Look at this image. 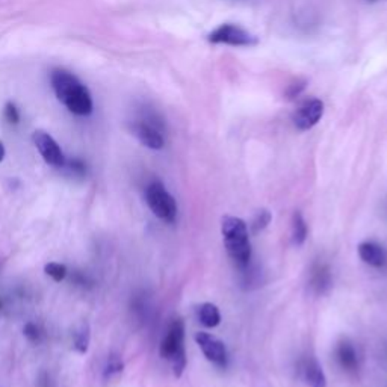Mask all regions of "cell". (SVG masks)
<instances>
[{"mask_svg":"<svg viewBox=\"0 0 387 387\" xmlns=\"http://www.w3.org/2000/svg\"><path fill=\"white\" fill-rule=\"evenodd\" d=\"M50 82L56 97L74 116L86 117L93 112L94 105L89 91L74 74L58 68L52 72Z\"/></svg>","mask_w":387,"mask_h":387,"instance_id":"cell-1","label":"cell"},{"mask_svg":"<svg viewBox=\"0 0 387 387\" xmlns=\"http://www.w3.org/2000/svg\"><path fill=\"white\" fill-rule=\"evenodd\" d=\"M221 233L230 259L237 267L248 265L249 259H252V244H249L245 221L237 216L227 215L221 221Z\"/></svg>","mask_w":387,"mask_h":387,"instance_id":"cell-2","label":"cell"},{"mask_svg":"<svg viewBox=\"0 0 387 387\" xmlns=\"http://www.w3.org/2000/svg\"><path fill=\"white\" fill-rule=\"evenodd\" d=\"M185 340V324L184 321L176 320L168 327V332L161 342V357L172 361L173 372L179 378L181 374H184L186 368V352L184 347Z\"/></svg>","mask_w":387,"mask_h":387,"instance_id":"cell-3","label":"cell"},{"mask_svg":"<svg viewBox=\"0 0 387 387\" xmlns=\"http://www.w3.org/2000/svg\"><path fill=\"white\" fill-rule=\"evenodd\" d=\"M145 201L150 211L167 223H173L177 215V203L161 181H153L145 189Z\"/></svg>","mask_w":387,"mask_h":387,"instance_id":"cell-4","label":"cell"},{"mask_svg":"<svg viewBox=\"0 0 387 387\" xmlns=\"http://www.w3.org/2000/svg\"><path fill=\"white\" fill-rule=\"evenodd\" d=\"M209 43L212 44H227V45H239V47H252L259 43L257 37L247 29L232 25V23H224V25L213 29L208 35Z\"/></svg>","mask_w":387,"mask_h":387,"instance_id":"cell-5","label":"cell"},{"mask_svg":"<svg viewBox=\"0 0 387 387\" xmlns=\"http://www.w3.org/2000/svg\"><path fill=\"white\" fill-rule=\"evenodd\" d=\"M324 116V101L320 99H307L293 112L292 120L298 130H309L321 121Z\"/></svg>","mask_w":387,"mask_h":387,"instance_id":"cell-6","label":"cell"},{"mask_svg":"<svg viewBox=\"0 0 387 387\" xmlns=\"http://www.w3.org/2000/svg\"><path fill=\"white\" fill-rule=\"evenodd\" d=\"M32 141L35 144L45 164H49L52 167H62L65 164V157L60 144L56 142L47 132L35 130L32 135Z\"/></svg>","mask_w":387,"mask_h":387,"instance_id":"cell-7","label":"cell"},{"mask_svg":"<svg viewBox=\"0 0 387 387\" xmlns=\"http://www.w3.org/2000/svg\"><path fill=\"white\" fill-rule=\"evenodd\" d=\"M132 130L142 145L149 147V149H152V150L164 149V145H165L164 135H162L161 129H159L157 124L153 123V120L145 118V120L135 121L133 126H132Z\"/></svg>","mask_w":387,"mask_h":387,"instance_id":"cell-8","label":"cell"},{"mask_svg":"<svg viewBox=\"0 0 387 387\" xmlns=\"http://www.w3.org/2000/svg\"><path fill=\"white\" fill-rule=\"evenodd\" d=\"M196 342L203 351L204 357L212 361L216 366L227 365V349L225 345L218 337H215L206 332L196 333Z\"/></svg>","mask_w":387,"mask_h":387,"instance_id":"cell-9","label":"cell"},{"mask_svg":"<svg viewBox=\"0 0 387 387\" xmlns=\"http://www.w3.org/2000/svg\"><path fill=\"white\" fill-rule=\"evenodd\" d=\"M359 256L365 264L375 268L383 267L387 260L384 248L372 241H365L359 245Z\"/></svg>","mask_w":387,"mask_h":387,"instance_id":"cell-10","label":"cell"},{"mask_svg":"<svg viewBox=\"0 0 387 387\" xmlns=\"http://www.w3.org/2000/svg\"><path fill=\"white\" fill-rule=\"evenodd\" d=\"M303 377L309 387H327L325 374L316 359H309L304 363Z\"/></svg>","mask_w":387,"mask_h":387,"instance_id":"cell-11","label":"cell"},{"mask_svg":"<svg viewBox=\"0 0 387 387\" xmlns=\"http://www.w3.org/2000/svg\"><path fill=\"white\" fill-rule=\"evenodd\" d=\"M337 360L340 363V366L347 371H354L359 366V359H357V352L356 348L352 347L349 342H342L337 347Z\"/></svg>","mask_w":387,"mask_h":387,"instance_id":"cell-12","label":"cell"},{"mask_svg":"<svg viewBox=\"0 0 387 387\" xmlns=\"http://www.w3.org/2000/svg\"><path fill=\"white\" fill-rule=\"evenodd\" d=\"M198 320L204 327L213 328L216 325H220L221 322V313L220 309L212 303H203L197 309Z\"/></svg>","mask_w":387,"mask_h":387,"instance_id":"cell-13","label":"cell"},{"mask_svg":"<svg viewBox=\"0 0 387 387\" xmlns=\"http://www.w3.org/2000/svg\"><path fill=\"white\" fill-rule=\"evenodd\" d=\"M307 237V224L300 212L293 213L292 218V242L295 245H303Z\"/></svg>","mask_w":387,"mask_h":387,"instance_id":"cell-14","label":"cell"},{"mask_svg":"<svg viewBox=\"0 0 387 387\" xmlns=\"http://www.w3.org/2000/svg\"><path fill=\"white\" fill-rule=\"evenodd\" d=\"M88 345H89V327H88V324L84 322L74 333V348L79 352L85 354V352L88 351Z\"/></svg>","mask_w":387,"mask_h":387,"instance_id":"cell-15","label":"cell"},{"mask_svg":"<svg viewBox=\"0 0 387 387\" xmlns=\"http://www.w3.org/2000/svg\"><path fill=\"white\" fill-rule=\"evenodd\" d=\"M271 218H272V216H271V213H269L267 209L259 211V212L256 213V216H254L253 223L249 224V227H252V232H253V233H259V232L264 230L265 227L269 224Z\"/></svg>","mask_w":387,"mask_h":387,"instance_id":"cell-16","label":"cell"},{"mask_svg":"<svg viewBox=\"0 0 387 387\" xmlns=\"http://www.w3.org/2000/svg\"><path fill=\"white\" fill-rule=\"evenodd\" d=\"M45 274L52 277L55 281H62L67 276V267L62 264H56V262H50L44 267Z\"/></svg>","mask_w":387,"mask_h":387,"instance_id":"cell-17","label":"cell"},{"mask_svg":"<svg viewBox=\"0 0 387 387\" xmlns=\"http://www.w3.org/2000/svg\"><path fill=\"white\" fill-rule=\"evenodd\" d=\"M330 284V274H328V271H325L324 268H321L320 271H316L315 272V277H313V286L318 288V291H321L328 286Z\"/></svg>","mask_w":387,"mask_h":387,"instance_id":"cell-18","label":"cell"},{"mask_svg":"<svg viewBox=\"0 0 387 387\" xmlns=\"http://www.w3.org/2000/svg\"><path fill=\"white\" fill-rule=\"evenodd\" d=\"M5 118L11 124H18L20 121V112L14 103H6L5 106Z\"/></svg>","mask_w":387,"mask_h":387,"instance_id":"cell-19","label":"cell"},{"mask_svg":"<svg viewBox=\"0 0 387 387\" xmlns=\"http://www.w3.org/2000/svg\"><path fill=\"white\" fill-rule=\"evenodd\" d=\"M23 333H25V336L32 340V342H37V340H40V332H38V327L35 324H26L25 325V330H23Z\"/></svg>","mask_w":387,"mask_h":387,"instance_id":"cell-20","label":"cell"},{"mask_svg":"<svg viewBox=\"0 0 387 387\" xmlns=\"http://www.w3.org/2000/svg\"><path fill=\"white\" fill-rule=\"evenodd\" d=\"M121 371H123V361L117 357H111L108 366H106V375H109L111 377V375L121 372Z\"/></svg>","mask_w":387,"mask_h":387,"instance_id":"cell-21","label":"cell"},{"mask_svg":"<svg viewBox=\"0 0 387 387\" xmlns=\"http://www.w3.org/2000/svg\"><path fill=\"white\" fill-rule=\"evenodd\" d=\"M5 145L2 144V142H0V162H2L4 161V159H5Z\"/></svg>","mask_w":387,"mask_h":387,"instance_id":"cell-22","label":"cell"},{"mask_svg":"<svg viewBox=\"0 0 387 387\" xmlns=\"http://www.w3.org/2000/svg\"><path fill=\"white\" fill-rule=\"evenodd\" d=\"M0 307H2V303H0Z\"/></svg>","mask_w":387,"mask_h":387,"instance_id":"cell-23","label":"cell"}]
</instances>
